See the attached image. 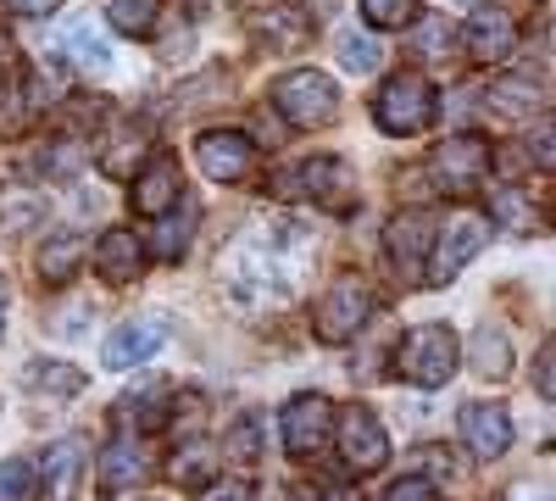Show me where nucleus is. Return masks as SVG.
Wrapping results in <instances>:
<instances>
[{"mask_svg": "<svg viewBox=\"0 0 556 501\" xmlns=\"http://www.w3.org/2000/svg\"><path fill=\"white\" fill-rule=\"evenodd\" d=\"M490 107L501 117H534L540 112V89H534V78H495L490 84Z\"/></svg>", "mask_w": 556, "mask_h": 501, "instance_id": "a878e982", "label": "nucleus"}, {"mask_svg": "<svg viewBox=\"0 0 556 501\" xmlns=\"http://www.w3.org/2000/svg\"><path fill=\"white\" fill-rule=\"evenodd\" d=\"M139 479H146V451H139V440L117 435V440L101 451V463H96V485H101V496H123V490H134Z\"/></svg>", "mask_w": 556, "mask_h": 501, "instance_id": "6ab92c4d", "label": "nucleus"}, {"mask_svg": "<svg viewBox=\"0 0 556 501\" xmlns=\"http://www.w3.org/2000/svg\"><path fill=\"white\" fill-rule=\"evenodd\" d=\"M195 162L212 185H240V178L256 167V146L245 140L240 128H206L195 134Z\"/></svg>", "mask_w": 556, "mask_h": 501, "instance_id": "9b49d317", "label": "nucleus"}, {"mask_svg": "<svg viewBox=\"0 0 556 501\" xmlns=\"http://www.w3.org/2000/svg\"><path fill=\"white\" fill-rule=\"evenodd\" d=\"M139 267H146V246H139L128 229L101 235V246H96V273H101V285L123 290V285L139 279Z\"/></svg>", "mask_w": 556, "mask_h": 501, "instance_id": "a211bd4d", "label": "nucleus"}, {"mask_svg": "<svg viewBox=\"0 0 556 501\" xmlns=\"http://www.w3.org/2000/svg\"><path fill=\"white\" fill-rule=\"evenodd\" d=\"M0 501H39V474H34V463H23V458L0 463Z\"/></svg>", "mask_w": 556, "mask_h": 501, "instance_id": "c756f323", "label": "nucleus"}, {"mask_svg": "<svg viewBox=\"0 0 556 501\" xmlns=\"http://www.w3.org/2000/svg\"><path fill=\"white\" fill-rule=\"evenodd\" d=\"M356 190V173L340 156H306L273 173V196L285 201H317V206H351Z\"/></svg>", "mask_w": 556, "mask_h": 501, "instance_id": "39448f33", "label": "nucleus"}, {"mask_svg": "<svg viewBox=\"0 0 556 501\" xmlns=\"http://www.w3.org/2000/svg\"><path fill=\"white\" fill-rule=\"evenodd\" d=\"M390 267L401 273V285H424V267H429V246H434V217L429 212H401L390 229Z\"/></svg>", "mask_w": 556, "mask_h": 501, "instance_id": "f8f14e48", "label": "nucleus"}, {"mask_svg": "<svg viewBox=\"0 0 556 501\" xmlns=\"http://www.w3.org/2000/svg\"><path fill=\"white\" fill-rule=\"evenodd\" d=\"M39 212H45V196H34V190H7V196H0V229H28Z\"/></svg>", "mask_w": 556, "mask_h": 501, "instance_id": "2f4dec72", "label": "nucleus"}, {"mask_svg": "<svg viewBox=\"0 0 556 501\" xmlns=\"http://www.w3.org/2000/svg\"><path fill=\"white\" fill-rule=\"evenodd\" d=\"M506 501H534V496H529V490L518 485V490H506Z\"/></svg>", "mask_w": 556, "mask_h": 501, "instance_id": "a18cd8bd", "label": "nucleus"}, {"mask_svg": "<svg viewBox=\"0 0 556 501\" xmlns=\"http://www.w3.org/2000/svg\"><path fill=\"white\" fill-rule=\"evenodd\" d=\"M28 390L34 396H78L84 390V374L73 368V362H34V368H28Z\"/></svg>", "mask_w": 556, "mask_h": 501, "instance_id": "bb28decb", "label": "nucleus"}, {"mask_svg": "<svg viewBox=\"0 0 556 501\" xmlns=\"http://www.w3.org/2000/svg\"><path fill=\"white\" fill-rule=\"evenodd\" d=\"M56 7H62V0H7L12 17H51Z\"/></svg>", "mask_w": 556, "mask_h": 501, "instance_id": "e433bc0d", "label": "nucleus"}, {"mask_svg": "<svg viewBox=\"0 0 556 501\" xmlns=\"http://www.w3.org/2000/svg\"><path fill=\"white\" fill-rule=\"evenodd\" d=\"M329 440H340V458H345L351 474H379L390 463V435H384V424L367 413V406H345V413H334V435Z\"/></svg>", "mask_w": 556, "mask_h": 501, "instance_id": "1a4fd4ad", "label": "nucleus"}, {"mask_svg": "<svg viewBox=\"0 0 556 501\" xmlns=\"http://www.w3.org/2000/svg\"><path fill=\"white\" fill-rule=\"evenodd\" d=\"M84 463H89V451L78 440H56L51 451H45V468H34L39 474V496L45 501H73L78 479H84Z\"/></svg>", "mask_w": 556, "mask_h": 501, "instance_id": "f3484780", "label": "nucleus"}, {"mask_svg": "<svg viewBox=\"0 0 556 501\" xmlns=\"http://www.w3.org/2000/svg\"><path fill=\"white\" fill-rule=\"evenodd\" d=\"M417 45H424V51H451V28L445 23H424L417 28Z\"/></svg>", "mask_w": 556, "mask_h": 501, "instance_id": "4c0bfd02", "label": "nucleus"}, {"mask_svg": "<svg viewBox=\"0 0 556 501\" xmlns=\"http://www.w3.org/2000/svg\"><path fill=\"white\" fill-rule=\"evenodd\" d=\"M201 501H256V485L251 479H206Z\"/></svg>", "mask_w": 556, "mask_h": 501, "instance_id": "c9c22d12", "label": "nucleus"}, {"mask_svg": "<svg viewBox=\"0 0 556 501\" xmlns=\"http://www.w3.org/2000/svg\"><path fill=\"white\" fill-rule=\"evenodd\" d=\"M273 107L285 123L295 128H329L340 117V89L329 73H317V67H295L273 84Z\"/></svg>", "mask_w": 556, "mask_h": 501, "instance_id": "20e7f679", "label": "nucleus"}, {"mask_svg": "<svg viewBox=\"0 0 556 501\" xmlns=\"http://www.w3.org/2000/svg\"><path fill=\"white\" fill-rule=\"evenodd\" d=\"M62 45H67V57H73L78 67H89V73H112V39H106L96 23L73 17V23L62 28Z\"/></svg>", "mask_w": 556, "mask_h": 501, "instance_id": "4be33fe9", "label": "nucleus"}, {"mask_svg": "<svg viewBox=\"0 0 556 501\" xmlns=\"http://www.w3.org/2000/svg\"><path fill=\"white\" fill-rule=\"evenodd\" d=\"M167 346V317H128V324H117L101 346V362L106 368H134V362H146Z\"/></svg>", "mask_w": 556, "mask_h": 501, "instance_id": "4468645a", "label": "nucleus"}, {"mask_svg": "<svg viewBox=\"0 0 556 501\" xmlns=\"http://www.w3.org/2000/svg\"><path fill=\"white\" fill-rule=\"evenodd\" d=\"M384 501H440V490H434V479H424V474H406V479H395V485L384 490Z\"/></svg>", "mask_w": 556, "mask_h": 501, "instance_id": "f704fd0d", "label": "nucleus"}, {"mask_svg": "<svg viewBox=\"0 0 556 501\" xmlns=\"http://www.w3.org/2000/svg\"><path fill=\"white\" fill-rule=\"evenodd\" d=\"M84 240L73 229H56V235H45L39 251H34V267H39V279L45 285H73L78 279V267H84Z\"/></svg>", "mask_w": 556, "mask_h": 501, "instance_id": "aec40b11", "label": "nucleus"}, {"mask_svg": "<svg viewBox=\"0 0 556 501\" xmlns=\"http://www.w3.org/2000/svg\"><path fill=\"white\" fill-rule=\"evenodd\" d=\"M379 62H384V51H379L374 34H356V28L340 34V67H345V73H374Z\"/></svg>", "mask_w": 556, "mask_h": 501, "instance_id": "c85d7f7f", "label": "nucleus"}, {"mask_svg": "<svg viewBox=\"0 0 556 501\" xmlns=\"http://www.w3.org/2000/svg\"><path fill=\"white\" fill-rule=\"evenodd\" d=\"M468 356H473V374H479V379H490V385L513 379V340H506L501 329H490V324H484V329L473 335Z\"/></svg>", "mask_w": 556, "mask_h": 501, "instance_id": "5701e85b", "label": "nucleus"}, {"mask_svg": "<svg viewBox=\"0 0 556 501\" xmlns=\"http://www.w3.org/2000/svg\"><path fill=\"white\" fill-rule=\"evenodd\" d=\"M278 424H285V451H290V458H317V451L329 446V435H334V401L306 390V396H295L285 406V418H278Z\"/></svg>", "mask_w": 556, "mask_h": 501, "instance_id": "9d476101", "label": "nucleus"}, {"mask_svg": "<svg viewBox=\"0 0 556 501\" xmlns=\"http://www.w3.org/2000/svg\"><path fill=\"white\" fill-rule=\"evenodd\" d=\"M490 240V217L479 212H451L445 229H434V246H429V267H424V285H445L468 267Z\"/></svg>", "mask_w": 556, "mask_h": 501, "instance_id": "423d86ee", "label": "nucleus"}, {"mask_svg": "<svg viewBox=\"0 0 556 501\" xmlns=\"http://www.w3.org/2000/svg\"><path fill=\"white\" fill-rule=\"evenodd\" d=\"M490 162H495L490 140H479V134H451V140L434 146L429 173H434V185H440V190H451V196H473V190L484 185Z\"/></svg>", "mask_w": 556, "mask_h": 501, "instance_id": "0eeeda50", "label": "nucleus"}, {"mask_svg": "<svg viewBox=\"0 0 556 501\" xmlns=\"http://www.w3.org/2000/svg\"><path fill=\"white\" fill-rule=\"evenodd\" d=\"M367 28H412L417 23V0H362Z\"/></svg>", "mask_w": 556, "mask_h": 501, "instance_id": "7c9ffc66", "label": "nucleus"}, {"mask_svg": "<svg viewBox=\"0 0 556 501\" xmlns=\"http://www.w3.org/2000/svg\"><path fill=\"white\" fill-rule=\"evenodd\" d=\"M417 463H424L429 474H451V451H440V446H424V451H417Z\"/></svg>", "mask_w": 556, "mask_h": 501, "instance_id": "a19ab883", "label": "nucleus"}, {"mask_svg": "<svg viewBox=\"0 0 556 501\" xmlns=\"http://www.w3.org/2000/svg\"><path fill=\"white\" fill-rule=\"evenodd\" d=\"M434 117V84L406 67V73H390L379 84V96H374V123L384 134H395V140H406V134H424Z\"/></svg>", "mask_w": 556, "mask_h": 501, "instance_id": "7ed1b4c3", "label": "nucleus"}, {"mask_svg": "<svg viewBox=\"0 0 556 501\" xmlns=\"http://www.w3.org/2000/svg\"><path fill=\"white\" fill-rule=\"evenodd\" d=\"M534 167L551 173V123H540V140H534Z\"/></svg>", "mask_w": 556, "mask_h": 501, "instance_id": "79ce46f5", "label": "nucleus"}, {"mask_svg": "<svg viewBox=\"0 0 556 501\" xmlns=\"http://www.w3.org/2000/svg\"><path fill=\"white\" fill-rule=\"evenodd\" d=\"M7 312H12V285L0 279V329H7Z\"/></svg>", "mask_w": 556, "mask_h": 501, "instance_id": "37998d69", "label": "nucleus"}, {"mask_svg": "<svg viewBox=\"0 0 556 501\" xmlns=\"http://www.w3.org/2000/svg\"><path fill=\"white\" fill-rule=\"evenodd\" d=\"M306 246H301V229L290 223H267V229L245 235L228 256V290L240 301H285L295 296L301 273H306Z\"/></svg>", "mask_w": 556, "mask_h": 501, "instance_id": "f257e3e1", "label": "nucleus"}, {"mask_svg": "<svg viewBox=\"0 0 556 501\" xmlns=\"http://www.w3.org/2000/svg\"><path fill=\"white\" fill-rule=\"evenodd\" d=\"M367 312H374V290H367V279H334L329 296H323L317 312H312V329H317L323 346H345V340L362 335Z\"/></svg>", "mask_w": 556, "mask_h": 501, "instance_id": "6e6552de", "label": "nucleus"}, {"mask_svg": "<svg viewBox=\"0 0 556 501\" xmlns=\"http://www.w3.org/2000/svg\"><path fill=\"white\" fill-rule=\"evenodd\" d=\"M251 34H256V45H267V51H301V45L312 39V17L306 12H290V7H267V12H256L251 17Z\"/></svg>", "mask_w": 556, "mask_h": 501, "instance_id": "412c9836", "label": "nucleus"}, {"mask_svg": "<svg viewBox=\"0 0 556 501\" xmlns=\"http://www.w3.org/2000/svg\"><path fill=\"white\" fill-rule=\"evenodd\" d=\"M290 501H356V496H345V490H329V485H301V490H290Z\"/></svg>", "mask_w": 556, "mask_h": 501, "instance_id": "58836bf2", "label": "nucleus"}, {"mask_svg": "<svg viewBox=\"0 0 556 501\" xmlns=\"http://www.w3.org/2000/svg\"><path fill=\"white\" fill-rule=\"evenodd\" d=\"M156 12H162V0H112V7H106L112 28H117V34H128V39H151Z\"/></svg>", "mask_w": 556, "mask_h": 501, "instance_id": "cd10ccee", "label": "nucleus"}, {"mask_svg": "<svg viewBox=\"0 0 556 501\" xmlns=\"http://www.w3.org/2000/svg\"><path fill=\"white\" fill-rule=\"evenodd\" d=\"M462 440L479 463H495L506 446H513V413L501 401H468L462 406Z\"/></svg>", "mask_w": 556, "mask_h": 501, "instance_id": "ddd939ff", "label": "nucleus"}, {"mask_svg": "<svg viewBox=\"0 0 556 501\" xmlns=\"http://www.w3.org/2000/svg\"><path fill=\"white\" fill-rule=\"evenodd\" d=\"M128 201H134V212L139 217H167L173 206H178V196H184V173H178V162H167V156H156L151 167H139L134 178H128Z\"/></svg>", "mask_w": 556, "mask_h": 501, "instance_id": "dca6fc26", "label": "nucleus"}, {"mask_svg": "<svg viewBox=\"0 0 556 501\" xmlns=\"http://www.w3.org/2000/svg\"><path fill=\"white\" fill-rule=\"evenodd\" d=\"M139 162H146V134L128 128V123L112 128L106 146H101V173H106V178H134Z\"/></svg>", "mask_w": 556, "mask_h": 501, "instance_id": "b1692460", "label": "nucleus"}, {"mask_svg": "<svg viewBox=\"0 0 556 501\" xmlns=\"http://www.w3.org/2000/svg\"><path fill=\"white\" fill-rule=\"evenodd\" d=\"M551 362H556V351H551V340H545V346H540V374H534V379H540V396H545V401L556 396V379H551Z\"/></svg>", "mask_w": 556, "mask_h": 501, "instance_id": "ea45409f", "label": "nucleus"}, {"mask_svg": "<svg viewBox=\"0 0 556 501\" xmlns=\"http://www.w3.org/2000/svg\"><path fill=\"white\" fill-rule=\"evenodd\" d=\"M12 57H17V51H12V39L0 34V73H12Z\"/></svg>", "mask_w": 556, "mask_h": 501, "instance_id": "c03bdc74", "label": "nucleus"}, {"mask_svg": "<svg viewBox=\"0 0 556 501\" xmlns=\"http://www.w3.org/2000/svg\"><path fill=\"white\" fill-rule=\"evenodd\" d=\"M223 451H228L235 463H256V451H262V435H256V424H251V418H240L235 429H228Z\"/></svg>", "mask_w": 556, "mask_h": 501, "instance_id": "473e14b6", "label": "nucleus"}, {"mask_svg": "<svg viewBox=\"0 0 556 501\" xmlns=\"http://www.w3.org/2000/svg\"><path fill=\"white\" fill-rule=\"evenodd\" d=\"M495 217L506 223V229H518V235H529V229H534V206H523L513 190H501V196H495Z\"/></svg>", "mask_w": 556, "mask_h": 501, "instance_id": "72a5a7b5", "label": "nucleus"}, {"mask_svg": "<svg viewBox=\"0 0 556 501\" xmlns=\"http://www.w3.org/2000/svg\"><path fill=\"white\" fill-rule=\"evenodd\" d=\"M462 45H468L473 62L495 67V62H506V57L518 51V23L506 17L501 7H479V12L468 17V28H462Z\"/></svg>", "mask_w": 556, "mask_h": 501, "instance_id": "2eb2a0df", "label": "nucleus"}, {"mask_svg": "<svg viewBox=\"0 0 556 501\" xmlns=\"http://www.w3.org/2000/svg\"><path fill=\"white\" fill-rule=\"evenodd\" d=\"M456 362H462V346H456V329L451 324H417L401 346H395V362L390 374L417 385V390H440L456 379Z\"/></svg>", "mask_w": 556, "mask_h": 501, "instance_id": "f03ea898", "label": "nucleus"}, {"mask_svg": "<svg viewBox=\"0 0 556 501\" xmlns=\"http://www.w3.org/2000/svg\"><path fill=\"white\" fill-rule=\"evenodd\" d=\"M217 458H223V451H217L212 440H184V446L173 451L167 474H173L178 485H206V479L217 474Z\"/></svg>", "mask_w": 556, "mask_h": 501, "instance_id": "393cba45", "label": "nucleus"}]
</instances>
